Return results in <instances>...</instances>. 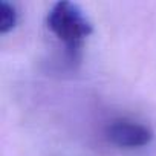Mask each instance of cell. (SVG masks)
Instances as JSON below:
<instances>
[{
    "label": "cell",
    "instance_id": "cell-1",
    "mask_svg": "<svg viewBox=\"0 0 156 156\" xmlns=\"http://www.w3.org/2000/svg\"><path fill=\"white\" fill-rule=\"evenodd\" d=\"M46 25L49 31L66 44L72 55H75V52L81 48L84 38H87L94 31L84 11L76 3L67 0H61L52 5L46 17Z\"/></svg>",
    "mask_w": 156,
    "mask_h": 156
},
{
    "label": "cell",
    "instance_id": "cell-2",
    "mask_svg": "<svg viewBox=\"0 0 156 156\" xmlns=\"http://www.w3.org/2000/svg\"><path fill=\"white\" fill-rule=\"evenodd\" d=\"M107 139L122 148H139L148 145L153 139V130L138 121L115 119L106 127Z\"/></svg>",
    "mask_w": 156,
    "mask_h": 156
},
{
    "label": "cell",
    "instance_id": "cell-3",
    "mask_svg": "<svg viewBox=\"0 0 156 156\" xmlns=\"http://www.w3.org/2000/svg\"><path fill=\"white\" fill-rule=\"evenodd\" d=\"M19 14L14 5L8 3V2H0V32L6 34L8 31H11L16 23H17Z\"/></svg>",
    "mask_w": 156,
    "mask_h": 156
}]
</instances>
